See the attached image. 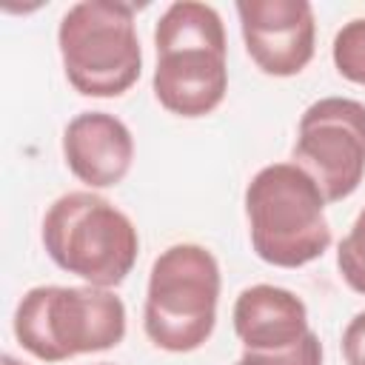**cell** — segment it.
<instances>
[{
  "mask_svg": "<svg viewBox=\"0 0 365 365\" xmlns=\"http://www.w3.org/2000/svg\"><path fill=\"white\" fill-rule=\"evenodd\" d=\"M157 68L154 97L180 117L211 114L228 91L225 29L214 6L197 0L171 3L154 29Z\"/></svg>",
  "mask_w": 365,
  "mask_h": 365,
  "instance_id": "cell-1",
  "label": "cell"
},
{
  "mask_svg": "<svg viewBox=\"0 0 365 365\" xmlns=\"http://www.w3.org/2000/svg\"><path fill=\"white\" fill-rule=\"evenodd\" d=\"M245 217L254 254L277 268H299L331 245L325 197L294 163L259 168L245 188Z\"/></svg>",
  "mask_w": 365,
  "mask_h": 365,
  "instance_id": "cell-2",
  "label": "cell"
},
{
  "mask_svg": "<svg viewBox=\"0 0 365 365\" xmlns=\"http://www.w3.org/2000/svg\"><path fill=\"white\" fill-rule=\"evenodd\" d=\"M14 336L40 362L108 351L125 336V305L111 288L37 285L17 302Z\"/></svg>",
  "mask_w": 365,
  "mask_h": 365,
  "instance_id": "cell-3",
  "label": "cell"
},
{
  "mask_svg": "<svg viewBox=\"0 0 365 365\" xmlns=\"http://www.w3.org/2000/svg\"><path fill=\"white\" fill-rule=\"evenodd\" d=\"M43 245L57 268L94 288L120 285L140 251V237L128 214L94 191L57 197L43 217Z\"/></svg>",
  "mask_w": 365,
  "mask_h": 365,
  "instance_id": "cell-4",
  "label": "cell"
},
{
  "mask_svg": "<svg viewBox=\"0 0 365 365\" xmlns=\"http://www.w3.org/2000/svg\"><path fill=\"white\" fill-rule=\"evenodd\" d=\"M220 265L197 242L165 248L148 274L143 328L145 336L171 354H188L208 342L217 322Z\"/></svg>",
  "mask_w": 365,
  "mask_h": 365,
  "instance_id": "cell-5",
  "label": "cell"
},
{
  "mask_svg": "<svg viewBox=\"0 0 365 365\" xmlns=\"http://www.w3.org/2000/svg\"><path fill=\"white\" fill-rule=\"evenodd\" d=\"M57 46L63 71L83 97H120L143 71L134 6L120 0L74 3L60 20Z\"/></svg>",
  "mask_w": 365,
  "mask_h": 365,
  "instance_id": "cell-6",
  "label": "cell"
},
{
  "mask_svg": "<svg viewBox=\"0 0 365 365\" xmlns=\"http://www.w3.org/2000/svg\"><path fill=\"white\" fill-rule=\"evenodd\" d=\"M291 160L319 185L325 202L351 197L365 177V103L351 97L311 103L299 117Z\"/></svg>",
  "mask_w": 365,
  "mask_h": 365,
  "instance_id": "cell-7",
  "label": "cell"
},
{
  "mask_svg": "<svg viewBox=\"0 0 365 365\" xmlns=\"http://www.w3.org/2000/svg\"><path fill=\"white\" fill-rule=\"evenodd\" d=\"M240 31L262 74L294 77L314 57V9L308 0H240Z\"/></svg>",
  "mask_w": 365,
  "mask_h": 365,
  "instance_id": "cell-8",
  "label": "cell"
},
{
  "mask_svg": "<svg viewBox=\"0 0 365 365\" xmlns=\"http://www.w3.org/2000/svg\"><path fill=\"white\" fill-rule=\"evenodd\" d=\"M63 157L68 171L88 188H111L131 168L134 137L120 117L83 111L63 131Z\"/></svg>",
  "mask_w": 365,
  "mask_h": 365,
  "instance_id": "cell-9",
  "label": "cell"
},
{
  "mask_svg": "<svg viewBox=\"0 0 365 365\" xmlns=\"http://www.w3.org/2000/svg\"><path fill=\"white\" fill-rule=\"evenodd\" d=\"M231 319L245 351H282L311 331L305 302L294 291L268 282L242 288Z\"/></svg>",
  "mask_w": 365,
  "mask_h": 365,
  "instance_id": "cell-10",
  "label": "cell"
},
{
  "mask_svg": "<svg viewBox=\"0 0 365 365\" xmlns=\"http://www.w3.org/2000/svg\"><path fill=\"white\" fill-rule=\"evenodd\" d=\"M331 54L345 80L365 86V17H354L336 31Z\"/></svg>",
  "mask_w": 365,
  "mask_h": 365,
  "instance_id": "cell-11",
  "label": "cell"
},
{
  "mask_svg": "<svg viewBox=\"0 0 365 365\" xmlns=\"http://www.w3.org/2000/svg\"><path fill=\"white\" fill-rule=\"evenodd\" d=\"M336 265L351 291L365 294V208L356 214L351 231L336 248Z\"/></svg>",
  "mask_w": 365,
  "mask_h": 365,
  "instance_id": "cell-12",
  "label": "cell"
},
{
  "mask_svg": "<svg viewBox=\"0 0 365 365\" xmlns=\"http://www.w3.org/2000/svg\"><path fill=\"white\" fill-rule=\"evenodd\" d=\"M240 365H322V342L308 331L297 345L282 351H242Z\"/></svg>",
  "mask_w": 365,
  "mask_h": 365,
  "instance_id": "cell-13",
  "label": "cell"
},
{
  "mask_svg": "<svg viewBox=\"0 0 365 365\" xmlns=\"http://www.w3.org/2000/svg\"><path fill=\"white\" fill-rule=\"evenodd\" d=\"M342 356L348 365H365V311H359L342 331Z\"/></svg>",
  "mask_w": 365,
  "mask_h": 365,
  "instance_id": "cell-14",
  "label": "cell"
},
{
  "mask_svg": "<svg viewBox=\"0 0 365 365\" xmlns=\"http://www.w3.org/2000/svg\"><path fill=\"white\" fill-rule=\"evenodd\" d=\"M3 365H23V362H17L14 356H9V354H6V356H3Z\"/></svg>",
  "mask_w": 365,
  "mask_h": 365,
  "instance_id": "cell-15",
  "label": "cell"
},
{
  "mask_svg": "<svg viewBox=\"0 0 365 365\" xmlns=\"http://www.w3.org/2000/svg\"><path fill=\"white\" fill-rule=\"evenodd\" d=\"M100 365H111V362H100Z\"/></svg>",
  "mask_w": 365,
  "mask_h": 365,
  "instance_id": "cell-16",
  "label": "cell"
},
{
  "mask_svg": "<svg viewBox=\"0 0 365 365\" xmlns=\"http://www.w3.org/2000/svg\"><path fill=\"white\" fill-rule=\"evenodd\" d=\"M234 365H240V362H234Z\"/></svg>",
  "mask_w": 365,
  "mask_h": 365,
  "instance_id": "cell-17",
  "label": "cell"
}]
</instances>
